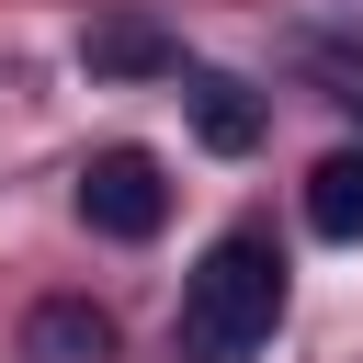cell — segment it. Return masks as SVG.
Instances as JSON below:
<instances>
[{"label":"cell","mask_w":363,"mask_h":363,"mask_svg":"<svg viewBox=\"0 0 363 363\" xmlns=\"http://www.w3.org/2000/svg\"><path fill=\"white\" fill-rule=\"evenodd\" d=\"M272 318H284V250H272V227H227L182 284L170 352L182 363H250L272 340Z\"/></svg>","instance_id":"obj_1"},{"label":"cell","mask_w":363,"mask_h":363,"mask_svg":"<svg viewBox=\"0 0 363 363\" xmlns=\"http://www.w3.org/2000/svg\"><path fill=\"white\" fill-rule=\"evenodd\" d=\"M79 216H91L102 238H159V216H170L159 159H147V147H102V159L79 170Z\"/></svg>","instance_id":"obj_2"},{"label":"cell","mask_w":363,"mask_h":363,"mask_svg":"<svg viewBox=\"0 0 363 363\" xmlns=\"http://www.w3.org/2000/svg\"><path fill=\"white\" fill-rule=\"evenodd\" d=\"M284 57H295L329 102H363V11H329V0H318V11L284 34Z\"/></svg>","instance_id":"obj_3"},{"label":"cell","mask_w":363,"mask_h":363,"mask_svg":"<svg viewBox=\"0 0 363 363\" xmlns=\"http://www.w3.org/2000/svg\"><path fill=\"white\" fill-rule=\"evenodd\" d=\"M23 363H113V318L91 295H45L23 318Z\"/></svg>","instance_id":"obj_4"},{"label":"cell","mask_w":363,"mask_h":363,"mask_svg":"<svg viewBox=\"0 0 363 363\" xmlns=\"http://www.w3.org/2000/svg\"><path fill=\"white\" fill-rule=\"evenodd\" d=\"M193 136H204L216 159H250V147H261V102H250L238 79L204 68V79H193Z\"/></svg>","instance_id":"obj_5"},{"label":"cell","mask_w":363,"mask_h":363,"mask_svg":"<svg viewBox=\"0 0 363 363\" xmlns=\"http://www.w3.org/2000/svg\"><path fill=\"white\" fill-rule=\"evenodd\" d=\"M306 227H318V238H340V250L363 238V147H340V159H318V170H306Z\"/></svg>","instance_id":"obj_6"},{"label":"cell","mask_w":363,"mask_h":363,"mask_svg":"<svg viewBox=\"0 0 363 363\" xmlns=\"http://www.w3.org/2000/svg\"><path fill=\"white\" fill-rule=\"evenodd\" d=\"M91 68H170V45L147 23H113V34H91Z\"/></svg>","instance_id":"obj_7"},{"label":"cell","mask_w":363,"mask_h":363,"mask_svg":"<svg viewBox=\"0 0 363 363\" xmlns=\"http://www.w3.org/2000/svg\"><path fill=\"white\" fill-rule=\"evenodd\" d=\"M329 11H363V0H329Z\"/></svg>","instance_id":"obj_8"}]
</instances>
